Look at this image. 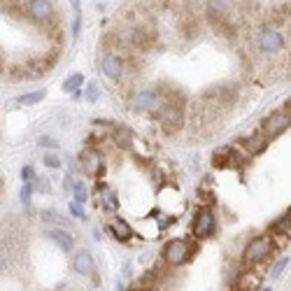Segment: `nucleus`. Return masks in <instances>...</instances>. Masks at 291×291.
Wrapping results in <instances>:
<instances>
[{
  "label": "nucleus",
  "instance_id": "1",
  "mask_svg": "<svg viewBox=\"0 0 291 291\" xmlns=\"http://www.w3.org/2000/svg\"><path fill=\"white\" fill-rule=\"evenodd\" d=\"M163 105L158 109V124L165 135H175L184 126V96L175 89H163Z\"/></svg>",
  "mask_w": 291,
  "mask_h": 291
},
{
  "label": "nucleus",
  "instance_id": "2",
  "mask_svg": "<svg viewBox=\"0 0 291 291\" xmlns=\"http://www.w3.org/2000/svg\"><path fill=\"white\" fill-rule=\"evenodd\" d=\"M270 254H273V238L259 236L247 243V247H245V252H243V259L247 266H256L261 261H266Z\"/></svg>",
  "mask_w": 291,
  "mask_h": 291
},
{
  "label": "nucleus",
  "instance_id": "3",
  "mask_svg": "<svg viewBox=\"0 0 291 291\" xmlns=\"http://www.w3.org/2000/svg\"><path fill=\"white\" fill-rule=\"evenodd\" d=\"M191 256V247L187 240H170L163 247V259L168 261L170 266H180Z\"/></svg>",
  "mask_w": 291,
  "mask_h": 291
},
{
  "label": "nucleus",
  "instance_id": "4",
  "mask_svg": "<svg viewBox=\"0 0 291 291\" xmlns=\"http://www.w3.org/2000/svg\"><path fill=\"white\" fill-rule=\"evenodd\" d=\"M207 21H210V26H212L219 35L228 37V40H233V37H236V26L230 24V19L226 17L221 10H214V7H210V10H207Z\"/></svg>",
  "mask_w": 291,
  "mask_h": 291
},
{
  "label": "nucleus",
  "instance_id": "5",
  "mask_svg": "<svg viewBox=\"0 0 291 291\" xmlns=\"http://www.w3.org/2000/svg\"><path fill=\"white\" fill-rule=\"evenodd\" d=\"M56 61H59V49H54V51H49V54H44V56H35L31 61H26L24 66L28 68L31 77H40V75L49 73V70L56 66Z\"/></svg>",
  "mask_w": 291,
  "mask_h": 291
},
{
  "label": "nucleus",
  "instance_id": "6",
  "mask_svg": "<svg viewBox=\"0 0 291 291\" xmlns=\"http://www.w3.org/2000/svg\"><path fill=\"white\" fill-rule=\"evenodd\" d=\"M214 230V212L210 207H200L194 219V236L196 238H210Z\"/></svg>",
  "mask_w": 291,
  "mask_h": 291
},
{
  "label": "nucleus",
  "instance_id": "7",
  "mask_svg": "<svg viewBox=\"0 0 291 291\" xmlns=\"http://www.w3.org/2000/svg\"><path fill=\"white\" fill-rule=\"evenodd\" d=\"M28 17L35 21V24H49L54 19V5L49 0H31L28 7H26Z\"/></svg>",
  "mask_w": 291,
  "mask_h": 291
},
{
  "label": "nucleus",
  "instance_id": "8",
  "mask_svg": "<svg viewBox=\"0 0 291 291\" xmlns=\"http://www.w3.org/2000/svg\"><path fill=\"white\" fill-rule=\"evenodd\" d=\"M158 35L154 28H145V26H140V28H135L133 33H131V42H133V47H138L140 51H149V49L156 44Z\"/></svg>",
  "mask_w": 291,
  "mask_h": 291
},
{
  "label": "nucleus",
  "instance_id": "9",
  "mask_svg": "<svg viewBox=\"0 0 291 291\" xmlns=\"http://www.w3.org/2000/svg\"><path fill=\"white\" fill-rule=\"evenodd\" d=\"M259 44L268 54H277L279 49L284 47V37H282V33L273 31V28H266V31H261V35H259Z\"/></svg>",
  "mask_w": 291,
  "mask_h": 291
},
{
  "label": "nucleus",
  "instance_id": "10",
  "mask_svg": "<svg viewBox=\"0 0 291 291\" xmlns=\"http://www.w3.org/2000/svg\"><path fill=\"white\" fill-rule=\"evenodd\" d=\"M79 163H82L86 175H103V158L96 149H84L79 154Z\"/></svg>",
  "mask_w": 291,
  "mask_h": 291
},
{
  "label": "nucleus",
  "instance_id": "11",
  "mask_svg": "<svg viewBox=\"0 0 291 291\" xmlns=\"http://www.w3.org/2000/svg\"><path fill=\"white\" fill-rule=\"evenodd\" d=\"M286 126H289V114H284V112H275V114H270L266 122H263V133H266V140L279 135Z\"/></svg>",
  "mask_w": 291,
  "mask_h": 291
},
{
  "label": "nucleus",
  "instance_id": "12",
  "mask_svg": "<svg viewBox=\"0 0 291 291\" xmlns=\"http://www.w3.org/2000/svg\"><path fill=\"white\" fill-rule=\"evenodd\" d=\"M100 68H103V73L109 79H119L124 75V61L114 54H105L103 61H100Z\"/></svg>",
  "mask_w": 291,
  "mask_h": 291
},
{
  "label": "nucleus",
  "instance_id": "13",
  "mask_svg": "<svg viewBox=\"0 0 291 291\" xmlns=\"http://www.w3.org/2000/svg\"><path fill=\"white\" fill-rule=\"evenodd\" d=\"M73 268H75V273H79V275H89V273H93V256H91V252L82 249L79 254H75Z\"/></svg>",
  "mask_w": 291,
  "mask_h": 291
},
{
  "label": "nucleus",
  "instance_id": "14",
  "mask_svg": "<svg viewBox=\"0 0 291 291\" xmlns=\"http://www.w3.org/2000/svg\"><path fill=\"white\" fill-rule=\"evenodd\" d=\"M261 277L256 273H240L236 279V289L238 291H259Z\"/></svg>",
  "mask_w": 291,
  "mask_h": 291
},
{
  "label": "nucleus",
  "instance_id": "15",
  "mask_svg": "<svg viewBox=\"0 0 291 291\" xmlns=\"http://www.w3.org/2000/svg\"><path fill=\"white\" fill-rule=\"evenodd\" d=\"M156 105V91H140L133 98V109L135 112H145V109H152Z\"/></svg>",
  "mask_w": 291,
  "mask_h": 291
},
{
  "label": "nucleus",
  "instance_id": "16",
  "mask_svg": "<svg viewBox=\"0 0 291 291\" xmlns=\"http://www.w3.org/2000/svg\"><path fill=\"white\" fill-rule=\"evenodd\" d=\"M180 31H182L184 37H196L198 35L200 26H198V21H196L194 14H189V12L182 14V19H180Z\"/></svg>",
  "mask_w": 291,
  "mask_h": 291
},
{
  "label": "nucleus",
  "instance_id": "17",
  "mask_svg": "<svg viewBox=\"0 0 291 291\" xmlns=\"http://www.w3.org/2000/svg\"><path fill=\"white\" fill-rule=\"evenodd\" d=\"M212 161L217 168H228V165H236V161H240V158H238V154L233 149H221V152L214 154Z\"/></svg>",
  "mask_w": 291,
  "mask_h": 291
},
{
  "label": "nucleus",
  "instance_id": "18",
  "mask_svg": "<svg viewBox=\"0 0 291 291\" xmlns=\"http://www.w3.org/2000/svg\"><path fill=\"white\" fill-rule=\"evenodd\" d=\"M47 236L51 238L63 252H70V249H73V236H68L66 230H49Z\"/></svg>",
  "mask_w": 291,
  "mask_h": 291
},
{
  "label": "nucleus",
  "instance_id": "19",
  "mask_svg": "<svg viewBox=\"0 0 291 291\" xmlns=\"http://www.w3.org/2000/svg\"><path fill=\"white\" fill-rule=\"evenodd\" d=\"M112 233H114V238H122V240H128V238L133 236V230H131V226H128L126 221H124V219H119V217L114 219Z\"/></svg>",
  "mask_w": 291,
  "mask_h": 291
},
{
  "label": "nucleus",
  "instance_id": "20",
  "mask_svg": "<svg viewBox=\"0 0 291 291\" xmlns=\"http://www.w3.org/2000/svg\"><path fill=\"white\" fill-rule=\"evenodd\" d=\"M114 140H117V145L122 147V149H128V147H131V142H133V135H131V131H128V128H117V131H114Z\"/></svg>",
  "mask_w": 291,
  "mask_h": 291
},
{
  "label": "nucleus",
  "instance_id": "21",
  "mask_svg": "<svg viewBox=\"0 0 291 291\" xmlns=\"http://www.w3.org/2000/svg\"><path fill=\"white\" fill-rule=\"evenodd\" d=\"M84 84V77L82 75H70V77L63 82V91L66 93H77V89Z\"/></svg>",
  "mask_w": 291,
  "mask_h": 291
},
{
  "label": "nucleus",
  "instance_id": "22",
  "mask_svg": "<svg viewBox=\"0 0 291 291\" xmlns=\"http://www.w3.org/2000/svg\"><path fill=\"white\" fill-rule=\"evenodd\" d=\"M10 79H14V82H19V79H31V73H28L26 66H12L10 68Z\"/></svg>",
  "mask_w": 291,
  "mask_h": 291
},
{
  "label": "nucleus",
  "instance_id": "23",
  "mask_svg": "<svg viewBox=\"0 0 291 291\" xmlns=\"http://www.w3.org/2000/svg\"><path fill=\"white\" fill-rule=\"evenodd\" d=\"M73 194H75V200H77L79 205H84L86 198H89V194H86V187L84 182H75L73 184Z\"/></svg>",
  "mask_w": 291,
  "mask_h": 291
},
{
  "label": "nucleus",
  "instance_id": "24",
  "mask_svg": "<svg viewBox=\"0 0 291 291\" xmlns=\"http://www.w3.org/2000/svg\"><path fill=\"white\" fill-rule=\"evenodd\" d=\"M273 233H275V236H289V214H284L279 221H275Z\"/></svg>",
  "mask_w": 291,
  "mask_h": 291
},
{
  "label": "nucleus",
  "instance_id": "25",
  "mask_svg": "<svg viewBox=\"0 0 291 291\" xmlns=\"http://www.w3.org/2000/svg\"><path fill=\"white\" fill-rule=\"evenodd\" d=\"M103 47L105 49H119L122 47V37H119V33H107V35L103 37Z\"/></svg>",
  "mask_w": 291,
  "mask_h": 291
},
{
  "label": "nucleus",
  "instance_id": "26",
  "mask_svg": "<svg viewBox=\"0 0 291 291\" xmlns=\"http://www.w3.org/2000/svg\"><path fill=\"white\" fill-rule=\"evenodd\" d=\"M103 207H105V210H109V212H114V210H117V198H114V194H112L109 189H103Z\"/></svg>",
  "mask_w": 291,
  "mask_h": 291
},
{
  "label": "nucleus",
  "instance_id": "27",
  "mask_svg": "<svg viewBox=\"0 0 291 291\" xmlns=\"http://www.w3.org/2000/svg\"><path fill=\"white\" fill-rule=\"evenodd\" d=\"M42 98H44L42 91H35V93H28V96H21L19 98V103L21 105H33V103H40Z\"/></svg>",
  "mask_w": 291,
  "mask_h": 291
},
{
  "label": "nucleus",
  "instance_id": "28",
  "mask_svg": "<svg viewBox=\"0 0 291 291\" xmlns=\"http://www.w3.org/2000/svg\"><path fill=\"white\" fill-rule=\"evenodd\" d=\"M21 177H24L26 184H33V180H35V170H33L31 165H24V168H21Z\"/></svg>",
  "mask_w": 291,
  "mask_h": 291
},
{
  "label": "nucleus",
  "instance_id": "29",
  "mask_svg": "<svg viewBox=\"0 0 291 291\" xmlns=\"http://www.w3.org/2000/svg\"><path fill=\"white\" fill-rule=\"evenodd\" d=\"M31 194H33V184H24V189H21V200H24V205L31 203Z\"/></svg>",
  "mask_w": 291,
  "mask_h": 291
},
{
  "label": "nucleus",
  "instance_id": "30",
  "mask_svg": "<svg viewBox=\"0 0 291 291\" xmlns=\"http://www.w3.org/2000/svg\"><path fill=\"white\" fill-rule=\"evenodd\" d=\"M286 266H289V256H286V259H282V261H279L277 266L273 268V273H270V275H275V277H277V275H282V270H284Z\"/></svg>",
  "mask_w": 291,
  "mask_h": 291
},
{
  "label": "nucleus",
  "instance_id": "31",
  "mask_svg": "<svg viewBox=\"0 0 291 291\" xmlns=\"http://www.w3.org/2000/svg\"><path fill=\"white\" fill-rule=\"evenodd\" d=\"M40 147H47V149H56L59 147V142L51 138H40Z\"/></svg>",
  "mask_w": 291,
  "mask_h": 291
},
{
  "label": "nucleus",
  "instance_id": "32",
  "mask_svg": "<svg viewBox=\"0 0 291 291\" xmlns=\"http://www.w3.org/2000/svg\"><path fill=\"white\" fill-rule=\"evenodd\" d=\"M44 163H47L49 168H59V165H61V163H59V158H56V156H44Z\"/></svg>",
  "mask_w": 291,
  "mask_h": 291
},
{
  "label": "nucleus",
  "instance_id": "33",
  "mask_svg": "<svg viewBox=\"0 0 291 291\" xmlns=\"http://www.w3.org/2000/svg\"><path fill=\"white\" fill-rule=\"evenodd\" d=\"M86 96H89V100H96V98H98V89H96V84H89V91H86Z\"/></svg>",
  "mask_w": 291,
  "mask_h": 291
},
{
  "label": "nucleus",
  "instance_id": "34",
  "mask_svg": "<svg viewBox=\"0 0 291 291\" xmlns=\"http://www.w3.org/2000/svg\"><path fill=\"white\" fill-rule=\"evenodd\" d=\"M70 214H73V217H82V219H84V212L79 210V205H70Z\"/></svg>",
  "mask_w": 291,
  "mask_h": 291
},
{
  "label": "nucleus",
  "instance_id": "35",
  "mask_svg": "<svg viewBox=\"0 0 291 291\" xmlns=\"http://www.w3.org/2000/svg\"><path fill=\"white\" fill-rule=\"evenodd\" d=\"M7 266V252L5 254H0V268H5Z\"/></svg>",
  "mask_w": 291,
  "mask_h": 291
},
{
  "label": "nucleus",
  "instance_id": "36",
  "mask_svg": "<svg viewBox=\"0 0 291 291\" xmlns=\"http://www.w3.org/2000/svg\"><path fill=\"white\" fill-rule=\"evenodd\" d=\"M5 70V59H3V54H0V73Z\"/></svg>",
  "mask_w": 291,
  "mask_h": 291
},
{
  "label": "nucleus",
  "instance_id": "37",
  "mask_svg": "<svg viewBox=\"0 0 291 291\" xmlns=\"http://www.w3.org/2000/svg\"><path fill=\"white\" fill-rule=\"evenodd\" d=\"M263 291H273V289H263Z\"/></svg>",
  "mask_w": 291,
  "mask_h": 291
},
{
  "label": "nucleus",
  "instance_id": "38",
  "mask_svg": "<svg viewBox=\"0 0 291 291\" xmlns=\"http://www.w3.org/2000/svg\"><path fill=\"white\" fill-rule=\"evenodd\" d=\"M0 184H3V182H0Z\"/></svg>",
  "mask_w": 291,
  "mask_h": 291
}]
</instances>
